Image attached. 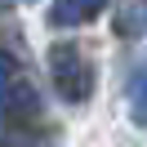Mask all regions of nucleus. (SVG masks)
<instances>
[{"label": "nucleus", "mask_w": 147, "mask_h": 147, "mask_svg": "<svg viewBox=\"0 0 147 147\" xmlns=\"http://www.w3.org/2000/svg\"><path fill=\"white\" fill-rule=\"evenodd\" d=\"M36 116H40V98H36V89H31V80L22 76V67L0 49V120L22 125V120H36Z\"/></svg>", "instance_id": "nucleus-2"}, {"label": "nucleus", "mask_w": 147, "mask_h": 147, "mask_svg": "<svg viewBox=\"0 0 147 147\" xmlns=\"http://www.w3.org/2000/svg\"><path fill=\"white\" fill-rule=\"evenodd\" d=\"M22 5H36V0H22Z\"/></svg>", "instance_id": "nucleus-6"}, {"label": "nucleus", "mask_w": 147, "mask_h": 147, "mask_svg": "<svg viewBox=\"0 0 147 147\" xmlns=\"http://www.w3.org/2000/svg\"><path fill=\"white\" fill-rule=\"evenodd\" d=\"M102 9H107V0H54L49 27H80V22H94Z\"/></svg>", "instance_id": "nucleus-3"}, {"label": "nucleus", "mask_w": 147, "mask_h": 147, "mask_svg": "<svg viewBox=\"0 0 147 147\" xmlns=\"http://www.w3.org/2000/svg\"><path fill=\"white\" fill-rule=\"evenodd\" d=\"M129 116H134V125L147 129V71H138L129 80Z\"/></svg>", "instance_id": "nucleus-5"}, {"label": "nucleus", "mask_w": 147, "mask_h": 147, "mask_svg": "<svg viewBox=\"0 0 147 147\" xmlns=\"http://www.w3.org/2000/svg\"><path fill=\"white\" fill-rule=\"evenodd\" d=\"M49 76H54L58 98H67V102H85L94 94V63L80 54L76 40L49 45Z\"/></svg>", "instance_id": "nucleus-1"}, {"label": "nucleus", "mask_w": 147, "mask_h": 147, "mask_svg": "<svg viewBox=\"0 0 147 147\" xmlns=\"http://www.w3.org/2000/svg\"><path fill=\"white\" fill-rule=\"evenodd\" d=\"M116 36L125 40L147 36V0H120L116 5Z\"/></svg>", "instance_id": "nucleus-4"}]
</instances>
